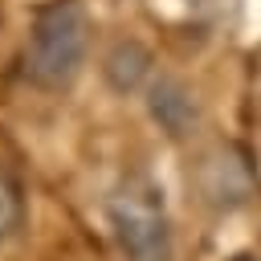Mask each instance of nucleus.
<instances>
[{
    "label": "nucleus",
    "instance_id": "nucleus-2",
    "mask_svg": "<svg viewBox=\"0 0 261 261\" xmlns=\"http://www.w3.org/2000/svg\"><path fill=\"white\" fill-rule=\"evenodd\" d=\"M106 224H110V237L122 261H171L175 257V232H171L163 188L143 171H130L114 184L106 200Z\"/></svg>",
    "mask_w": 261,
    "mask_h": 261
},
{
    "label": "nucleus",
    "instance_id": "nucleus-1",
    "mask_svg": "<svg viewBox=\"0 0 261 261\" xmlns=\"http://www.w3.org/2000/svg\"><path fill=\"white\" fill-rule=\"evenodd\" d=\"M90 12L82 0H45L29 20L24 77L37 90H65L90 57Z\"/></svg>",
    "mask_w": 261,
    "mask_h": 261
},
{
    "label": "nucleus",
    "instance_id": "nucleus-4",
    "mask_svg": "<svg viewBox=\"0 0 261 261\" xmlns=\"http://www.w3.org/2000/svg\"><path fill=\"white\" fill-rule=\"evenodd\" d=\"M102 82L114 94H122V98L147 90L155 82V57H151V49L143 41H135V37L114 41L106 49V57H102Z\"/></svg>",
    "mask_w": 261,
    "mask_h": 261
},
{
    "label": "nucleus",
    "instance_id": "nucleus-5",
    "mask_svg": "<svg viewBox=\"0 0 261 261\" xmlns=\"http://www.w3.org/2000/svg\"><path fill=\"white\" fill-rule=\"evenodd\" d=\"M24 228V188L20 179L0 163V245L12 241Z\"/></svg>",
    "mask_w": 261,
    "mask_h": 261
},
{
    "label": "nucleus",
    "instance_id": "nucleus-3",
    "mask_svg": "<svg viewBox=\"0 0 261 261\" xmlns=\"http://www.w3.org/2000/svg\"><path fill=\"white\" fill-rule=\"evenodd\" d=\"M147 110L155 118V126L167 135V139H188L200 122V106H196V94L179 82V77H155L147 86Z\"/></svg>",
    "mask_w": 261,
    "mask_h": 261
}]
</instances>
